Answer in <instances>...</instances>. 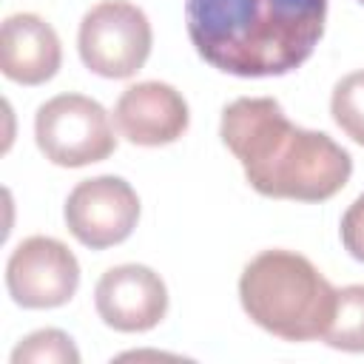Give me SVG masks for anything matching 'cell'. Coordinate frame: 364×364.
Segmentation results:
<instances>
[{
    "mask_svg": "<svg viewBox=\"0 0 364 364\" xmlns=\"http://www.w3.org/2000/svg\"><path fill=\"white\" fill-rule=\"evenodd\" d=\"M219 136L250 188L270 199L324 202L353 173L350 154L324 131L293 125L273 97H239L222 111Z\"/></svg>",
    "mask_w": 364,
    "mask_h": 364,
    "instance_id": "6da1fadb",
    "label": "cell"
},
{
    "mask_svg": "<svg viewBox=\"0 0 364 364\" xmlns=\"http://www.w3.org/2000/svg\"><path fill=\"white\" fill-rule=\"evenodd\" d=\"M327 0H185L196 54L233 77H282L316 51Z\"/></svg>",
    "mask_w": 364,
    "mask_h": 364,
    "instance_id": "7a4b0ae2",
    "label": "cell"
},
{
    "mask_svg": "<svg viewBox=\"0 0 364 364\" xmlns=\"http://www.w3.org/2000/svg\"><path fill=\"white\" fill-rule=\"evenodd\" d=\"M239 301L253 324L284 341L321 338L333 307L336 287L321 270L296 250H262L239 276Z\"/></svg>",
    "mask_w": 364,
    "mask_h": 364,
    "instance_id": "3957f363",
    "label": "cell"
},
{
    "mask_svg": "<svg viewBox=\"0 0 364 364\" xmlns=\"http://www.w3.org/2000/svg\"><path fill=\"white\" fill-rule=\"evenodd\" d=\"M34 139L48 162L82 168L114 154L117 136L108 111L85 94H57L37 108Z\"/></svg>",
    "mask_w": 364,
    "mask_h": 364,
    "instance_id": "277c9868",
    "label": "cell"
},
{
    "mask_svg": "<svg viewBox=\"0 0 364 364\" xmlns=\"http://www.w3.org/2000/svg\"><path fill=\"white\" fill-rule=\"evenodd\" d=\"M154 31L145 11L128 0H102L80 23L77 48L88 71L105 80L134 77L151 54Z\"/></svg>",
    "mask_w": 364,
    "mask_h": 364,
    "instance_id": "5b68a950",
    "label": "cell"
},
{
    "mask_svg": "<svg viewBox=\"0 0 364 364\" xmlns=\"http://www.w3.org/2000/svg\"><path fill=\"white\" fill-rule=\"evenodd\" d=\"M63 219L68 233L91 247L105 250L125 242L139 222V196L122 176H94L74 185L65 199Z\"/></svg>",
    "mask_w": 364,
    "mask_h": 364,
    "instance_id": "8992f818",
    "label": "cell"
},
{
    "mask_svg": "<svg viewBox=\"0 0 364 364\" xmlns=\"http://www.w3.org/2000/svg\"><path fill=\"white\" fill-rule=\"evenodd\" d=\"M6 287L26 310L63 307L80 287V262L60 239L28 236L6 262Z\"/></svg>",
    "mask_w": 364,
    "mask_h": 364,
    "instance_id": "52a82bcc",
    "label": "cell"
},
{
    "mask_svg": "<svg viewBox=\"0 0 364 364\" xmlns=\"http://www.w3.org/2000/svg\"><path fill=\"white\" fill-rule=\"evenodd\" d=\"M94 307L111 330L145 333L165 318L168 287L148 264H117L100 276L94 287Z\"/></svg>",
    "mask_w": 364,
    "mask_h": 364,
    "instance_id": "ba28073f",
    "label": "cell"
},
{
    "mask_svg": "<svg viewBox=\"0 0 364 364\" xmlns=\"http://www.w3.org/2000/svg\"><path fill=\"white\" fill-rule=\"evenodd\" d=\"M191 114L185 97L159 80L128 85L114 105V125L131 145L159 148L176 142L188 131Z\"/></svg>",
    "mask_w": 364,
    "mask_h": 364,
    "instance_id": "9c48e42d",
    "label": "cell"
},
{
    "mask_svg": "<svg viewBox=\"0 0 364 364\" xmlns=\"http://www.w3.org/2000/svg\"><path fill=\"white\" fill-rule=\"evenodd\" d=\"M63 63V46L51 23L40 14L17 11L3 20L0 31V68L11 82L43 85Z\"/></svg>",
    "mask_w": 364,
    "mask_h": 364,
    "instance_id": "30bf717a",
    "label": "cell"
},
{
    "mask_svg": "<svg viewBox=\"0 0 364 364\" xmlns=\"http://www.w3.org/2000/svg\"><path fill=\"white\" fill-rule=\"evenodd\" d=\"M321 338L333 350L364 353V284L336 290V307Z\"/></svg>",
    "mask_w": 364,
    "mask_h": 364,
    "instance_id": "8fae6325",
    "label": "cell"
},
{
    "mask_svg": "<svg viewBox=\"0 0 364 364\" xmlns=\"http://www.w3.org/2000/svg\"><path fill=\"white\" fill-rule=\"evenodd\" d=\"M11 364H80V350L68 333L46 327L26 336L14 347Z\"/></svg>",
    "mask_w": 364,
    "mask_h": 364,
    "instance_id": "7c38bea8",
    "label": "cell"
},
{
    "mask_svg": "<svg viewBox=\"0 0 364 364\" xmlns=\"http://www.w3.org/2000/svg\"><path fill=\"white\" fill-rule=\"evenodd\" d=\"M330 114L353 142L364 145V71H353L336 82Z\"/></svg>",
    "mask_w": 364,
    "mask_h": 364,
    "instance_id": "4fadbf2b",
    "label": "cell"
},
{
    "mask_svg": "<svg viewBox=\"0 0 364 364\" xmlns=\"http://www.w3.org/2000/svg\"><path fill=\"white\" fill-rule=\"evenodd\" d=\"M341 242L355 262H364V193L341 216Z\"/></svg>",
    "mask_w": 364,
    "mask_h": 364,
    "instance_id": "5bb4252c",
    "label": "cell"
},
{
    "mask_svg": "<svg viewBox=\"0 0 364 364\" xmlns=\"http://www.w3.org/2000/svg\"><path fill=\"white\" fill-rule=\"evenodd\" d=\"M358 3H361V6H364V0H358Z\"/></svg>",
    "mask_w": 364,
    "mask_h": 364,
    "instance_id": "9a60e30c",
    "label": "cell"
}]
</instances>
